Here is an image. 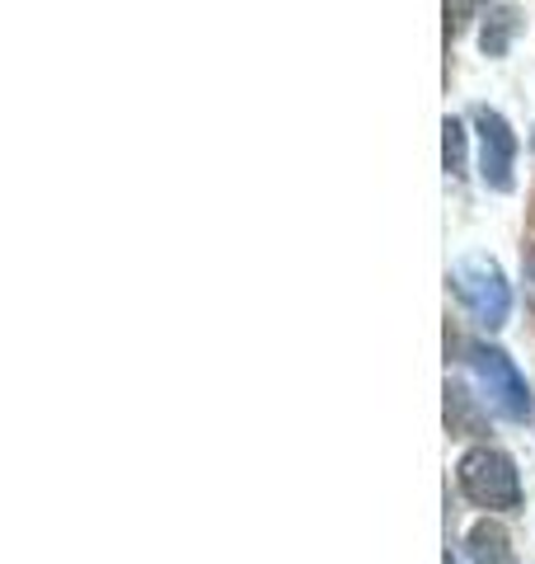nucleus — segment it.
<instances>
[{
  "mask_svg": "<svg viewBox=\"0 0 535 564\" xmlns=\"http://www.w3.org/2000/svg\"><path fill=\"white\" fill-rule=\"evenodd\" d=\"M470 551H474V560L479 564H507L512 555H507V536L498 532L493 522H479L474 532H470Z\"/></svg>",
  "mask_w": 535,
  "mask_h": 564,
  "instance_id": "423d86ee",
  "label": "nucleus"
},
{
  "mask_svg": "<svg viewBox=\"0 0 535 564\" xmlns=\"http://www.w3.org/2000/svg\"><path fill=\"white\" fill-rule=\"evenodd\" d=\"M451 288L456 296L470 306V315L479 325H507V311H512V288H507V278L503 269H498V259L489 254H466V259H456V269H451Z\"/></svg>",
  "mask_w": 535,
  "mask_h": 564,
  "instance_id": "f03ea898",
  "label": "nucleus"
},
{
  "mask_svg": "<svg viewBox=\"0 0 535 564\" xmlns=\"http://www.w3.org/2000/svg\"><path fill=\"white\" fill-rule=\"evenodd\" d=\"M526 269H531V282H535V254H526Z\"/></svg>",
  "mask_w": 535,
  "mask_h": 564,
  "instance_id": "1a4fd4ad",
  "label": "nucleus"
},
{
  "mask_svg": "<svg viewBox=\"0 0 535 564\" xmlns=\"http://www.w3.org/2000/svg\"><path fill=\"white\" fill-rule=\"evenodd\" d=\"M441 155H446V170L451 174L466 170V128H460V118L441 122Z\"/></svg>",
  "mask_w": 535,
  "mask_h": 564,
  "instance_id": "0eeeda50",
  "label": "nucleus"
},
{
  "mask_svg": "<svg viewBox=\"0 0 535 564\" xmlns=\"http://www.w3.org/2000/svg\"><path fill=\"white\" fill-rule=\"evenodd\" d=\"M474 128H479V174H484V184L493 193H507L512 188V161H516V137L507 128V118L493 113V109H479Z\"/></svg>",
  "mask_w": 535,
  "mask_h": 564,
  "instance_id": "20e7f679",
  "label": "nucleus"
},
{
  "mask_svg": "<svg viewBox=\"0 0 535 564\" xmlns=\"http://www.w3.org/2000/svg\"><path fill=\"white\" fill-rule=\"evenodd\" d=\"M456 485L474 508H489V513H512L522 508V475L516 462L498 447H470L456 466Z\"/></svg>",
  "mask_w": 535,
  "mask_h": 564,
  "instance_id": "f257e3e1",
  "label": "nucleus"
},
{
  "mask_svg": "<svg viewBox=\"0 0 535 564\" xmlns=\"http://www.w3.org/2000/svg\"><path fill=\"white\" fill-rule=\"evenodd\" d=\"M470 372H474V381H479V391H484V400H489L503 419L526 423V419L535 414L531 386H526V377H522V372H516V362L507 358L503 348H484V344H474V348H470Z\"/></svg>",
  "mask_w": 535,
  "mask_h": 564,
  "instance_id": "7ed1b4c3",
  "label": "nucleus"
},
{
  "mask_svg": "<svg viewBox=\"0 0 535 564\" xmlns=\"http://www.w3.org/2000/svg\"><path fill=\"white\" fill-rule=\"evenodd\" d=\"M516 6H493L484 14V29H479V47L489 52V57H503L507 43H512V33H516Z\"/></svg>",
  "mask_w": 535,
  "mask_h": 564,
  "instance_id": "39448f33",
  "label": "nucleus"
},
{
  "mask_svg": "<svg viewBox=\"0 0 535 564\" xmlns=\"http://www.w3.org/2000/svg\"><path fill=\"white\" fill-rule=\"evenodd\" d=\"M446 564H474L470 555H446Z\"/></svg>",
  "mask_w": 535,
  "mask_h": 564,
  "instance_id": "6e6552de",
  "label": "nucleus"
}]
</instances>
